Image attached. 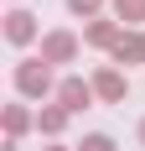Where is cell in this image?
Segmentation results:
<instances>
[{
  "label": "cell",
  "mask_w": 145,
  "mask_h": 151,
  "mask_svg": "<svg viewBox=\"0 0 145 151\" xmlns=\"http://www.w3.org/2000/svg\"><path fill=\"white\" fill-rule=\"evenodd\" d=\"M62 78H52V68H47L42 58H26V63H16V94L21 99H47V94H57Z\"/></svg>",
  "instance_id": "cell-1"
},
{
  "label": "cell",
  "mask_w": 145,
  "mask_h": 151,
  "mask_svg": "<svg viewBox=\"0 0 145 151\" xmlns=\"http://www.w3.org/2000/svg\"><path fill=\"white\" fill-rule=\"evenodd\" d=\"M93 94H99L104 104H124V94H130V78L119 73L114 63H104L99 73H93Z\"/></svg>",
  "instance_id": "cell-2"
},
{
  "label": "cell",
  "mask_w": 145,
  "mask_h": 151,
  "mask_svg": "<svg viewBox=\"0 0 145 151\" xmlns=\"http://www.w3.org/2000/svg\"><path fill=\"white\" fill-rule=\"evenodd\" d=\"M93 99H99V94H93V78H62V83H57V104L68 109V115L88 109Z\"/></svg>",
  "instance_id": "cell-3"
},
{
  "label": "cell",
  "mask_w": 145,
  "mask_h": 151,
  "mask_svg": "<svg viewBox=\"0 0 145 151\" xmlns=\"http://www.w3.org/2000/svg\"><path fill=\"white\" fill-rule=\"evenodd\" d=\"M78 47H83V42H78L72 31H47V37H42V63H47V68L72 63V58H78Z\"/></svg>",
  "instance_id": "cell-4"
},
{
  "label": "cell",
  "mask_w": 145,
  "mask_h": 151,
  "mask_svg": "<svg viewBox=\"0 0 145 151\" xmlns=\"http://www.w3.org/2000/svg\"><path fill=\"white\" fill-rule=\"evenodd\" d=\"M5 42H11V47H26V42H36V16L16 5V11L5 16Z\"/></svg>",
  "instance_id": "cell-5"
},
{
  "label": "cell",
  "mask_w": 145,
  "mask_h": 151,
  "mask_svg": "<svg viewBox=\"0 0 145 151\" xmlns=\"http://www.w3.org/2000/svg\"><path fill=\"white\" fill-rule=\"evenodd\" d=\"M119 37H124V26H119V21H104V16L83 26V42H88V47H104V52H114Z\"/></svg>",
  "instance_id": "cell-6"
},
{
  "label": "cell",
  "mask_w": 145,
  "mask_h": 151,
  "mask_svg": "<svg viewBox=\"0 0 145 151\" xmlns=\"http://www.w3.org/2000/svg\"><path fill=\"white\" fill-rule=\"evenodd\" d=\"M31 125H36V115H31L26 104H5V141H21Z\"/></svg>",
  "instance_id": "cell-7"
},
{
  "label": "cell",
  "mask_w": 145,
  "mask_h": 151,
  "mask_svg": "<svg viewBox=\"0 0 145 151\" xmlns=\"http://www.w3.org/2000/svg\"><path fill=\"white\" fill-rule=\"evenodd\" d=\"M36 130H42V136H62V130H68V109L62 104H42L36 109Z\"/></svg>",
  "instance_id": "cell-8"
},
{
  "label": "cell",
  "mask_w": 145,
  "mask_h": 151,
  "mask_svg": "<svg viewBox=\"0 0 145 151\" xmlns=\"http://www.w3.org/2000/svg\"><path fill=\"white\" fill-rule=\"evenodd\" d=\"M109 58H114V68H119V63H124V68H130V63H145V52H140V31H135V37L124 31V37H119V47L109 52Z\"/></svg>",
  "instance_id": "cell-9"
},
{
  "label": "cell",
  "mask_w": 145,
  "mask_h": 151,
  "mask_svg": "<svg viewBox=\"0 0 145 151\" xmlns=\"http://www.w3.org/2000/svg\"><path fill=\"white\" fill-rule=\"evenodd\" d=\"M114 21L119 26H140L145 21V0H114Z\"/></svg>",
  "instance_id": "cell-10"
},
{
  "label": "cell",
  "mask_w": 145,
  "mask_h": 151,
  "mask_svg": "<svg viewBox=\"0 0 145 151\" xmlns=\"http://www.w3.org/2000/svg\"><path fill=\"white\" fill-rule=\"evenodd\" d=\"M68 11H72V16H83V21H99L104 0H68Z\"/></svg>",
  "instance_id": "cell-11"
},
{
  "label": "cell",
  "mask_w": 145,
  "mask_h": 151,
  "mask_svg": "<svg viewBox=\"0 0 145 151\" xmlns=\"http://www.w3.org/2000/svg\"><path fill=\"white\" fill-rule=\"evenodd\" d=\"M78 151H119V146L104 136V130H93V136H83V141H78Z\"/></svg>",
  "instance_id": "cell-12"
},
{
  "label": "cell",
  "mask_w": 145,
  "mask_h": 151,
  "mask_svg": "<svg viewBox=\"0 0 145 151\" xmlns=\"http://www.w3.org/2000/svg\"><path fill=\"white\" fill-rule=\"evenodd\" d=\"M42 151H68V146H42Z\"/></svg>",
  "instance_id": "cell-13"
},
{
  "label": "cell",
  "mask_w": 145,
  "mask_h": 151,
  "mask_svg": "<svg viewBox=\"0 0 145 151\" xmlns=\"http://www.w3.org/2000/svg\"><path fill=\"white\" fill-rule=\"evenodd\" d=\"M140 146H145V120H140Z\"/></svg>",
  "instance_id": "cell-14"
},
{
  "label": "cell",
  "mask_w": 145,
  "mask_h": 151,
  "mask_svg": "<svg viewBox=\"0 0 145 151\" xmlns=\"http://www.w3.org/2000/svg\"><path fill=\"white\" fill-rule=\"evenodd\" d=\"M140 52H145V31H140Z\"/></svg>",
  "instance_id": "cell-15"
}]
</instances>
